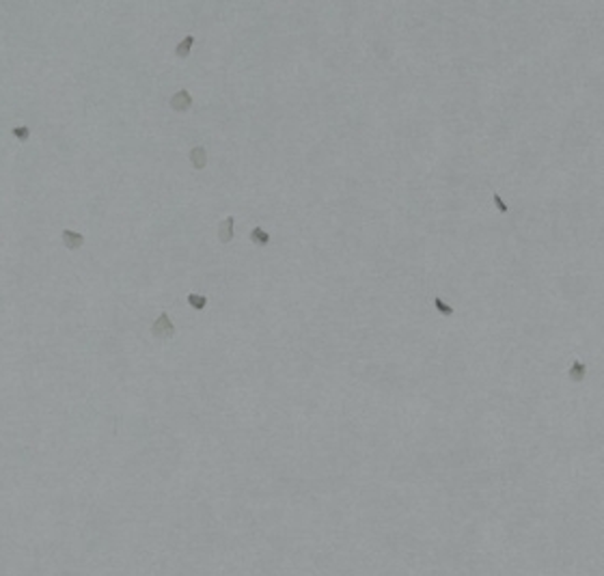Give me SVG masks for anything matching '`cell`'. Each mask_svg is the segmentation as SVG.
<instances>
[{
    "label": "cell",
    "instance_id": "1",
    "mask_svg": "<svg viewBox=\"0 0 604 576\" xmlns=\"http://www.w3.org/2000/svg\"><path fill=\"white\" fill-rule=\"evenodd\" d=\"M151 334H154L156 339H170L175 334V326L173 322H170L168 313H160L158 315V320L151 324Z\"/></svg>",
    "mask_w": 604,
    "mask_h": 576
},
{
    "label": "cell",
    "instance_id": "2",
    "mask_svg": "<svg viewBox=\"0 0 604 576\" xmlns=\"http://www.w3.org/2000/svg\"><path fill=\"white\" fill-rule=\"evenodd\" d=\"M190 106H192V98H190V93L186 91V88L177 91L173 98H170V108H173L175 112H186V110H190Z\"/></svg>",
    "mask_w": 604,
    "mask_h": 576
},
{
    "label": "cell",
    "instance_id": "3",
    "mask_svg": "<svg viewBox=\"0 0 604 576\" xmlns=\"http://www.w3.org/2000/svg\"><path fill=\"white\" fill-rule=\"evenodd\" d=\"M63 244L70 250H76V248H80V246L84 244V236H82V233H76V231L65 229L63 231Z\"/></svg>",
    "mask_w": 604,
    "mask_h": 576
},
{
    "label": "cell",
    "instance_id": "4",
    "mask_svg": "<svg viewBox=\"0 0 604 576\" xmlns=\"http://www.w3.org/2000/svg\"><path fill=\"white\" fill-rule=\"evenodd\" d=\"M190 164H192V166H194L196 170L205 168V164H208V152H205L203 147L190 149Z\"/></svg>",
    "mask_w": 604,
    "mask_h": 576
},
{
    "label": "cell",
    "instance_id": "5",
    "mask_svg": "<svg viewBox=\"0 0 604 576\" xmlns=\"http://www.w3.org/2000/svg\"><path fill=\"white\" fill-rule=\"evenodd\" d=\"M218 240H220L222 244H226V242H231V240H233V218L231 216L224 218V220L218 224Z\"/></svg>",
    "mask_w": 604,
    "mask_h": 576
},
{
    "label": "cell",
    "instance_id": "6",
    "mask_svg": "<svg viewBox=\"0 0 604 576\" xmlns=\"http://www.w3.org/2000/svg\"><path fill=\"white\" fill-rule=\"evenodd\" d=\"M568 376H570V380H572V382H582V380H585V376H587L585 362L574 360L572 365H570V369H568Z\"/></svg>",
    "mask_w": 604,
    "mask_h": 576
},
{
    "label": "cell",
    "instance_id": "7",
    "mask_svg": "<svg viewBox=\"0 0 604 576\" xmlns=\"http://www.w3.org/2000/svg\"><path fill=\"white\" fill-rule=\"evenodd\" d=\"M192 46H194V37H192V35H186V37L180 41V44H177L175 54H177L180 58H186L188 54H190V50H192Z\"/></svg>",
    "mask_w": 604,
    "mask_h": 576
},
{
    "label": "cell",
    "instance_id": "8",
    "mask_svg": "<svg viewBox=\"0 0 604 576\" xmlns=\"http://www.w3.org/2000/svg\"><path fill=\"white\" fill-rule=\"evenodd\" d=\"M250 242L257 246H268L270 244V236L262 229V227H252L250 229Z\"/></svg>",
    "mask_w": 604,
    "mask_h": 576
},
{
    "label": "cell",
    "instance_id": "9",
    "mask_svg": "<svg viewBox=\"0 0 604 576\" xmlns=\"http://www.w3.org/2000/svg\"><path fill=\"white\" fill-rule=\"evenodd\" d=\"M186 300H188V304H190V306H194V308H196V311H203V308L208 306V298L201 296V294H188V298H186Z\"/></svg>",
    "mask_w": 604,
    "mask_h": 576
},
{
    "label": "cell",
    "instance_id": "10",
    "mask_svg": "<svg viewBox=\"0 0 604 576\" xmlns=\"http://www.w3.org/2000/svg\"><path fill=\"white\" fill-rule=\"evenodd\" d=\"M434 306L438 308V313H440V315H451V313H453L451 304L444 302V300H442L440 296H434Z\"/></svg>",
    "mask_w": 604,
    "mask_h": 576
},
{
    "label": "cell",
    "instance_id": "11",
    "mask_svg": "<svg viewBox=\"0 0 604 576\" xmlns=\"http://www.w3.org/2000/svg\"><path fill=\"white\" fill-rule=\"evenodd\" d=\"M13 136H18L20 140H28V136H30V130L26 128V126H20V128H13Z\"/></svg>",
    "mask_w": 604,
    "mask_h": 576
},
{
    "label": "cell",
    "instance_id": "12",
    "mask_svg": "<svg viewBox=\"0 0 604 576\" xmlns=\"http://www.w3.org/2000/svg\"><path fill=\"white\" fill-rule=\"evenodd\" d=\"M494 205H496V210H498V212H503V214L507 212V205H505L503 201H500V194H498V192H494Z\"/></svg>",
    "mask_w": 604,
    "mask_h": 576
}]
</instances>
